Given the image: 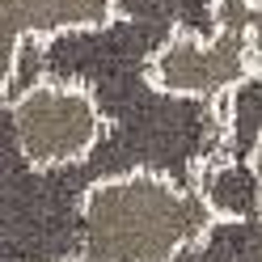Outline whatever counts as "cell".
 Masks as SVG:
<instances>
[{"label": "cell", "mask_w": 262, "mask_h": 262, "mask_svg": "<svg viewBox=\"0 0 262 262\" xmlns=\"http://www.w3.org/2000/svg\"><path fill=\"white\" fill-rule=\"evenodd\" d=\"M119 17H140V21H161L186 34H216V0H114Z\"/></svg>", "instance_id": "8"}, {"label": "cell", "mask_w": 262, "mask_h": 262, "mask_svg": "<svg viewBox=\"0 0 262 262\" xmlns=\"http://www.w3.org/2000/svg\"><path fill=\"white\" fill-rule=\"evenodd\" d=\"M211 220L199 186L148 169L106 178L85 199V262H173Z\"/></svg>", "instance_id": "2"}, {"label": "cell", "mask_w": 262, "mask_h": 262, "mask_svg": "<svg viewBox=\"0 0 262 262\" xmlns=\"http://www.w3.org/2000/svg\"><path fill=\"white\" fill-rule=\"evenodd\" d=\"M224 102H228V144H224V157L250 161V152L258 148V140H262V72L245 76Z\"/></svg>", "instance_id": "9"}, {"label": "cell", "mask_w": 262, "mask_h": 262, "mask_svg": "<svg viewBox=\"0 0 262 262\" xmlns=\"http://www.w3.org/2000/svg\"><path fill=\"white\" fill-rule=\"evenodd\" d=\"M173 262H262L258 216H216L199 241H190Z\"/></svg>", "instance_id": "6"}, {"label": "cell", "mask_w": 262, "mask_h": 262, "mask_svg": "<svg viewBox=\"0 0 262 262\" xmlns=\"http://www.w3.org/2000/svg\"><path fill=\"white\" fill-rule=\"evenodd\" d=\"M5 262H85V199L59 165L5 152Z\"/></svg>", "instance_id": "3"}, {"label": "cell", "mask_w": 262, "mask_h": 262, "mask_svg": "<svg viewBox=\"0 0 262 262\" xmlns=\"http://www.w3.org/2000/svg\"><path fill=\"white\" fill-rule=\"evenodd\" d=\"M9 140L42 169L85 161L106 136V114L89 89L47 76L30 93L5 102Z\"/></svg>", "instance_id": "4"}, {"label": "cell", "mask_w": 262, "mask_h": 262, "mask_svg": "<svg viewBox=\"0 0 262 262\" xmlns=\"http://www.w3.org/2000/svg\"><path fill=\"white\" fill-rule=\"evenodd\" d=\"M173 34L178 30L161 21L114 17L47 38V76L89 89L106 114L102 144L76 165H59L80 194L140 169L165 173L178 186H199V169L224 152L228 102L169 93L152 76L161 47Z\"/></svg>", "instance_id": "1"}, {"label": "cell", "mask_w": 262, "mask_h": 262, "mask_svg": "<svg viewBox=\"0 0 262 262\" xmlns=\"http://www.w3.org/2000/svg\"><path fill=\"white\" fill-rule=\"evenodd\" d=\"M250 165H254V173H258V220H262V140H258V148L250 152Z\"/></svg>", "instance_id": "10"}, {"label": "cell", "mask_w": 262, "mask_h": 262, "mask_svg": "<svg viewBox=\"0 0 262 262\" xmlns=\"http://www.w3.org/2000/svg\"><path fill=\"white\" fill-rule=\"evenodd\" d=\"M5 5V55L21 38H55L63 30H93L119 17L114 0H0Z\"/></svg>", "instance_id": "5"}, {"label": "cell", "mask_w": 262, "mask_h": 262, "mask_svg": "<svg viewBox=\"0 0 262 262\" xmlns=\"http://www.w3.org/2000/svg\"><path fill=\"white\" fill-rule=\"evenodd\" d=\"M199 190L216 216H258V173L250 161L220 152L199 169Z\"/></svg>", "instance_id": "7"}]
</instances>
